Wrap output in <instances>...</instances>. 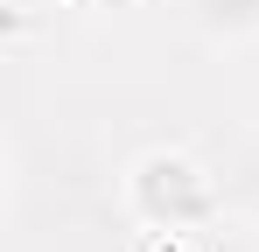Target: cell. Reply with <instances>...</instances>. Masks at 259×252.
Listing matches in <instances>:
<instances>
[{
    "label": "cell",
    "mask_w": 259,
    "mask_h": 252,
    "mask_svg": "<svg viewBox=\"0 0 259 252\" xmlns=\"http://www.w3.org/2000/svg\"><path fill=\"white\" fill-rule=\"evenodd\" d=\"M119 196H126L133 224L147 231V238H168V231H203L217 217V182L210 168L196 161V154H182V147H154V154H140L126 168V182H119Z\"/></svg>",
    "instance_id": "1"
},
{
    "label": "cell",
    "mask_w": 259,
    "mask_h": 252,
    "mask_svg": "<svg viewBox=\"0 0 259 252\" xmlns=\"http://www.w3.org/2000/svg\"><path fill=\"white\" fill-rule=\"evenodd\" d=\"M168 252H259V231L231 224V217H210L203 231H168Z\"/></svg>",
    "instance_id": "3"
},
{
    "label": "cell",
    "mask_w": 259,
    "mask_h": 252,
    "mask_svg": "<svg viewBox=\"0 0 259 252\" xmlns=\"http://www.w3.org/2000/svg\"><path fill=\"white\" fill-rule=\"evenodd\" d=\"M182 21L210 49H245L259 42V0H182Z\"/></svg>",
    "instance_id": "2"
}]
</instances>
